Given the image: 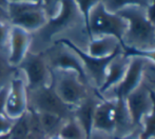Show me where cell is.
I'll return each mask as SVG.
<instances>
[{"mask_svg":"<svg viewBox=\"0 0 155 139\" xmlns=\"http://www.w3.org/2000/svg\"><path fill=\"white\" fill-rule=\"evenodd\" d=\"M6 92H8V86L0 90V114H4V102H5Z\"/></svg>","mask_w":155,"mask_h":139,"instance_id":"f546056e","label":"cell"},{"mask_svg":"<svg viewBox=\"0 0 155 139\" xmlns=\"http://www.w3.org/2000/svg\"><path fill=\"white\" fill-rule=\"evenodd\" d=\"M151 0H102V3L108 12L117 13L127 6H141L147 8Z\"/></svg>","mask_w":155,"mask_h":139,"instance_id":"44dd1931","label":"cell"},{"mask_svg":"<svg viewBox=\"0 0 155 139\" xmlns=\"http://www.w3.org/2000/svg\"><path fill=\"white\" fill-rule=\"evenodd\" d=\"M121 54L124 57H139L147 61L151 62L155 66V49L152 50H143V49H135L131 47H124L121 49Z\"/></svg>","mask_w":155,"mask_h":139,"instance_id":"cb8c5ba5","label":"cell"},{"mask_svg":"<svg viewBox=\"0 0 155 139\" xmlns=\"http://www.w3.org/2000/svg\"><path fill=\"white\" fill-rule=\"evenodd\" d=\"M17 70H19L23 75L28 91L51 83V70L42 52L37 54L29 52L25 59L17 66Z\"/></svg>","mask_w":155,"mask_h":139,"instance_id":"9c48e42d","label":"cell"},{"mask_svg":"<svg viewBox=\"0 0 155 139\" xmlns=\"http://www.w3.org/2000/svg\"><path fill=\"white\" fill-rule=\"evenodd\" d=\"M29 108L36 112L50 113L58 116L63 121H67L74 117V106L63 102L58 96L52 82L48 86L28 91Z\"/></svg>","mask_w":155,"mask_h":139,"instance_id":"277c9868","label":"cell"},{"mask_svg":"<svg viewBox=\"0 0 155 139\" xmlns=\"http://www.w3.org/2000/svg\"><path fill=\"white\" fill-rule=\"evenodd\" d=\"M154 91H155V90H154Z\"/></svg>","mask_w":155,"mask_h":139,"instance_id":"d590c367","label":"cell"},{"mask_svg":"<svg viewBox=\"0 0 155 139\" xmlns=\"http://www.w3.org/2000/svg\"><path fill=\"white\" fill-rule=\"evenodd\" d=\"M0 19L8 20V12H6L5 8H3L2 6H0Z\"/></svg>","mask_w":155,"mask_h":139,"instance_id":"d6a6232c","label":"cell"},{"mask_svg":"<svg viewBox=\"0 0 155 139\" xmlns=\"http://www.w3.org/2000/svg\"><path fill=\"white\" fill-rule=\"evenodd\" d=\"M84 24V18L74 0H59L56 14L48 18V21L37 33L42 42H52L58 34Z\"/></svg>","mask_w":155,"mask_h":139,"instance_id":"3957f363","label":"cell"},{"mask_svg":"<svg viewBox=\"0 0 155 139\" xmlns=\"http://www.w3.org/2000/svg\"><path fill=\"white\" fill-rule=\"evenodd\" d=\"M128 29V22L116 13H110L104 8L102 2L97 3L89 14L88 27L86 33L90 40L96 37L112 36L118 40L121 49L124 45V36Z\"/></svg>","mask_w":155,"mask_h":139,"instance_id":"7a4b0ae2","label":"cell"},{"mask_svg":"<svg viewBox=\"0 0 155 139\" xmlns=\"http://www.w3.org/2000/svg\"><path fill=\"white\" fill-rule=\"evenodd\" d=\"M51 82L58 96L62 99L63 102L74 108L96 90L82 83L75 72L51 71Z\"/></svg>","mask_w":155,"mask_h":139,"instance_id":"5b68a950","label":"cell"},{"mask_svg":"<svg viewBox=\"0 0 155 139\" xmlns=\"http://www.w3.org/2000/svg\"><path fill=\"white\" fill-rule=\"evenodd\" d=\"M128 63H129V58L124 57L121 53L117 54L111 60L108 68H107L106 79L104 81V84L98 90L100 95L106 93L110 89L115 88L124 79V74H126L127 69H128Z\"/></svg>","mask_w":155,"mask_h":139,"instance_id":"2e32d148","label":"cell"},{"mask_svg":"<svg viewBox=\"0 0 155 139\" xmlns=\"http://www.w3.org/2000/svg\"><path fill=\"white\" fill-rule=\"evenodd\" d=\"M11 24L8 20L0 19V51L8 53Z\"/></svg>","mask_w":155,"mask_h":139,"instance_id":"484cf974","label":"cell"},{"mask_svg":"<svg viewBox=\"0 0 155 139\" xmlns=\"http://www.w3.org/2000/svg\"><path fill=\"white\" fill-rule=\"evenodd\" d=\"M37 117H38L39 124H40L42 131L45 133L47 137L53 136L58 134L62 123L64 121L58 116L50 113H43V112H36Z\"/></svg>","mask_w":155,"mask_h":139,"instance_id":"ac0fdd59","label":"cell"},{"mask_svg":"<svg viewBox=\"0 0 155 139\" xmlns=\"http://www.w3.org/2000/svg\"><path fill=\"white\" fill-rule=\"evenodd\" d=\"M116 100L104 98L96 106L94 114V131H100L113 135L116 128Z\"/></svg>","mask_w":155,"mask_h":139,"instance_id":"9a60e30c","label":"cell"},{"mask_svg":"<svg viewBox=\"0 0 155 139\" xmlns=\"http://www.w3.org/2000/svg\"><path fill=\"white\" fill-rule=\"evenodd\" d=\"M151 62L139 57L129 58L128 69L124 79L114 89L115 99H126L132 92H134L141 83L146 66ZM152 64V63H151Z\"/></svg>","mask_w":155,"mask_h":139,"instance_id":"8fae6325","label":"cell"},{"mask_svg":"<svg viewBox=\"0 0 155 139\" xmlns=\"http://www.w3.org/2000/svg\"><path fill=\"white\" fill-rule=\"evenodd\" d=\"M126 104L133 125L136 129H139L143 119L149 114L152 108V99L149 93V86L141 83L134 92L127 97Z\"/></svg>","mask_w":155,"mask_h":139,"instance_id":"7c38bea8","label":"cell"},{"mask_svg":"<svg viewBox=\"0 0 155 139\" xmlns=\"http://www.w3.org/2000/svg\"><path fill=\"white\" fill-rule=\"evenodd\" d=\"M147 11V17L152 24L155 25V0H151L149 6L146 8Z\"/></svg>","mask_w":155,"mask_h":139,"instance_id":"83f0119b","label":"cell"},{"mask_svg":"<svg viewBox=\"0 0 155 139\" xmlns=\"http://www.w3.org/2000/svg\"><path fill=\"white\" fill-rule=\"evenodd\" d=\"M149 93L152 99V108L149 114L143 119L140 139H155V91L149 88Z\"/></svg>","mask_w":155,"mask_h":139,"instance_id":"d6986e66","label":"cell"},{"mask_svg":"<svg viewBox=\"0 0 155 139\" xmlns=\"http://www.w3.org/2000/svg\"><path fill=\"white\" fill-rule=\"evenodd\" d=\"M120 50L121 45L116 38L112 36H102L90 40L87 53L96 58H104L113 55Z\"/></svg>","mask_w":155,"mask_h":139,"instance_id":"e0dca14e","label":"cell"},{"mask_svg":"<svg viewBox=\"0 0 155 139\" xmlns=\"http://www.w3.org/2000/svg\"><path fill=\"white\" fill-rule=\"evenodd\" d=\"M102 99L104 96L100 95L97 90H94V92L91 93L84 100H82L74 108V118L81 127L86 139L91 138V135L94 131L93 123L96 106Z\"/></svg>","mask_w":155,"mask_h":139,"instance_id":"5bb4252c","label":"cell"},{"mask_svg":"<svg viewBox=\"0 0 155 139\" xmlns=\"http://www.w3.org/2000/svg\"><path fill=\"white\" fill-rule=\"evenodd\" d=\"M76 5L79 8V12L81 13L82 18L84 22V29L88 27V21H89V14L91 10L99 2H102V0H74Z\"/></svg>","mask_w":155,"mask_h":139,"instance_id":"d4e9b609","label":"cell"},{"mask_svg":"<svg viewBox=\"0 0 155 139\" xmlns=\"http://www.w3.org/2000/svg\"><path fill=\"white\" fill-rule=\"evenodd\" d=\"M116 14L128 22V29L124 36V47L143 50L155 49V25L148 19L145 8L127 6Z\"/></svg>","mask_w":155,"mask_h":139,"instance_id":"6da1fadb","label":"cell"},{"mask_svg":"<svg viewBox=\"0 0 155 139\" xmlns=\"http://www.w3.org/2000/svg\"><path fill=\"white\" fill-rule=\"evenodd\" d=\"M15 120L10 119L5 114H0V136H6L10 134Z\"/></svg>","mask_w":155,"mask_h":139,"instance_id":"4316f807","label":"cell"},{"mask_svg":"<svg viewBox=\"0 0 155 139\" xmlns=\"http://www.w3.org/2000/svg\"><path fill=\"white\" fill-rule=\"evenodd\" d=\"M16 72L17 69L13 68L8 63V53L0 51V90L8 86Z\"/></svg>","mask_w":155,"mask_h":139,"instance_id":"603a6c76","label":"cell"},{"mask_svg":"<svg viewBox=\"0 0 155 139\" xmlns=\"http://www.w3.org/2000/svg\"><path fill=\"white\" fill-rule=\"evenodd\" d=\"M48 66L51 71H72L75 72L79 77L80 81L86 86H91L89 78L84 72L81 60L77 54L70 47L61 43L53 42V47L42 52Z\"/></svg>","mask_w":155,"mask_h":139,"instance_id":"52a82bcc","label":"cell"},{"mask_svg":"<svg viewBox=\"0 0 155 139\" xmlns=\"http://www.w3.org/2000/svg\"><path fill=\"white\" fill-rule=\"evenodd\" d=\"M90 139H114V138H112V135H110V134L104 133V132H100V131H93Z\"/></svg>","mask_w":155,"mask_h":139,"instance_id":"4dcf8cb0","label":"cell"},{"mask_svg":"<svg viewBox=\"0 0 155 139\" xmlns=\"http://www.w3.org/2000/svg\"><path fill=\"white\" fill-rule=\"evenodd\" d=\"M8 21L11 25L18 27L33 33L38 32L48 21V14L40 3H14L8 2Z\"/></svg>","mask_w":155,"mask_h":139,"instance_id":"8992f818","label":"cell"},{"mask_svg":"<svg viewBox=\"0 0 155 139\" xmlns=\"http://www.w3.org/2000/svg\"><path fill=\"white\" fill-rule=\"evenodd\" d=\"M8 135L6 136H0V139H8Z\"/></svg>","mask_w":155,"mask_h":139,"instance_id":"e575fe53","label":"cell"},{"mask_svg":"<svg viewBox=\"0 0 155 139\" xmlns=\"http://www.w3.org/2000/svg\"><path fill=\"white\" fill-rule=\"evenodd\" d=\"M58 135L62 139H86L81 127L74 117L62 123Z\"/></svg>","mask_w":155,"mask_h":139,"instance_id":"7402d4cb","label":"cell"},{"mask_svg":"<svg viewBox=\"0 0 155 139\" xmlns=\"http://www.w3.org/2000/svg\"><path fill=\"white\" fill-rule=\"evenodd\" d=\"M54 42L64 44L65 47H70L72 51H74L77 54V56L79 57V59L81 60V62H82L84 72H86L87 76H88V78H89V81H90V83L93 82L94 86H95V89L97 91L99 90L102 84H104V79H106L107 68H108L110 61L117 55V54L121 53V50H120V51L116 52L115 54L109 56V57L96 58V57H93V56L89 55L87 52L81 50L79 47H77L73 41L68 38L56 39V40H54Z\"/></svg>","mask_w":155,"mask_h":139,"instance_id":"ba28073f","label":"cell"},{"mask_svg":"<svg viewBox=\"0 0 155 139\" xmlns=\"http://www.w3.org/2000/svg\"><path fill=\"white\" fill-rule=\"evenodd\" d=\"M8 2H14V3H40V0H8Z\"/></svg>","mask_w":155,"mask_h":139,"instance_id":"1f68e13d","label":"cell"},{"mask_svg":"<svg viewBox=\"0 0 155 139\" xmlns=\"http://www.w3.org/2000/svg\"><path fill=\"white\" fill-rule=\"evenodd\" d=\"M32 39V33L21 27L11 25L8 47V61L10 66L17 69V66L30 52Z\"/></svg>","mask_w":155,"mask_h":139,"instance_id":"4fadbf2b","label":"cell"},{"mask_svg":"<svg viewBox=\"0 0 155 139\" xmlns=\"http://www.w3.org/2000/svg\"><path fill=\"white\" fill-rule=\"evenodd\" d=\"M48 139H62L60 137L58 134H56V135H53V136H50V137H48Z\"/></svg>","mask_w":155,"mask_h":139,"instance_id":"836d02e7","label":"cell"},{"mask_svg":"<svg viewBox=\"0 0 155 139\" xmlns=\"http://www.w3.org/2000/svg\"><path fill=\"white\" fill-rule=\"evenodd\" d=\"M28 108L29 101L27 84L21 72L17 70L8 86L4 114L12 120H17L27 113Z\"/></svg>","mask_w":155,"mask_h":139,"instance_id":"30bf717a","label":"cell"},{"mask_svg":"<svg viewBox=\"0 0 155 139\" xmlns=\"http://www.w3.org/2000/svg\"><path fill=\"white\" fill-rule=\"evenodd\" d=\"M114 139H140V129H135L127 135L121 137H114Z\"/></svg>","mask_w":155,"mask_h":139,"instance_id":"f1b7e54d","label":"cell"},{"mask_svg":"<svg viewBox=\"0 0 155 139\" xmlns=\"http://www.w3.org/2000/svg\"><path fill=\"white\" fill-rule=\"evenodd\" d=\"M30 137V115L27 111L25 115L15 120L14 125L8 134V139H29Z\"/></svg>","mask_w":155,"mask_h":139,"instance_id":"ffe728a7","label":"cell"}]
</instances>
